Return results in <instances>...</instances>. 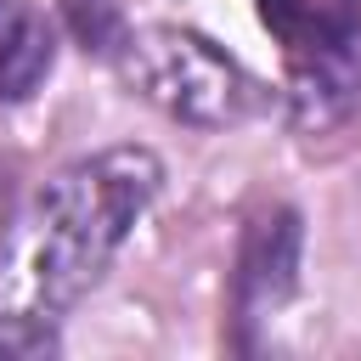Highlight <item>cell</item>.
Masks as SVG:
<instances>
[{
    "mask_svg": "<svg viewBox=\"0 0 361 361\" xmlns=\"http://www.w3.org/2000/svg\"><path fill=\"white\" fill-rule=\"evenodd\" d=\"M158 180L164 169L147 147H107L51 175L23 220L11 259L23 310L56 316L79 293H90L113 254L124 248V237L135 231V220L152 209Z\"/></svg>",
    "mask_w": 361,
    "mask_h": 361,
    "instance_id": "6da1fadb",
    "label": "cell"
},
{
    "mask_svg": "<svg viewBox=\"0 0 361 361\" xmlns=\"http://www.w3.org/2000/svg\"><path fill=\"white\" fill-rule=\"evenodd\" d=\"M118 73L130 79L135 96H147L158 113L197 124V130H226L254 113V79L203 34L192 28H141L113 45Z\"/></svg>",
    "mask_w": 361,
    "mask_h": 361,
    "instance_id": "7a4b0ae2",
    "label": "cell"
},
{
    "mask_svg": "<svg viewBox=\"0 0 361 361\" xmlns=\"http://www.w3.org/2000/svg\"><path fill=\"white\" fill-rule=\"evenodd\" d=\"M293 282H299V214L271 209L243 237V259H237V310H243V322H259L265 310H276L293 293Z\"/></svg>",
    "mask_w": 361,
    "mask_h": 361,
    "instance_id": "3957f363",
    "label": "cell"
},
{
    "mask_svg": "<svg viewBox=\"0 0 361 361\" xmlns=\"http://www.w3.org/2000/svg\"><path fill=\"white\" fill-rule=\"evenodd\" d=\"M259 23L282 39L288 62L361 39V0H259Z\"/></svg>",
    "mask_w": 361,
    "mask_h": 361,
    "instance_id": "277c9868",
    "label": "cell"
},
{
    "mask_svg": "<svg viewBox=\"0 0 361 361\" xmlns=\"http://www.w3.org/2000/svg\"><path fill=\"white\" fill-rule=\"evenodd\" d=\"M56 56V34L39 6L28 0H0V102L28 96Z\"/></svg>",
    "mask_w": 361,
    "mask_h": 361,
    "instance_id": "5b68a950",
    "label": "cell"
}]
</instances>
